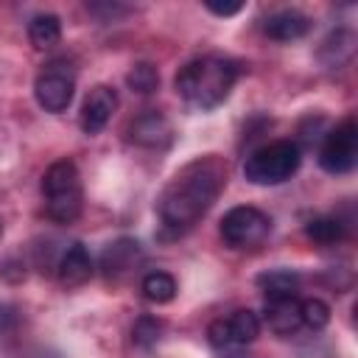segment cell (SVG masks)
Here are the masks:
<instances>
[{
	"instance_id": "1",
	"label": "cell",
	"mask_w": 358,
	"mask_h": 358,
	"mask_svg": "<svg viewBox=\"0 0 358 358\" xmlns=\"http://www.w3.org/2000/svg\"><path fill=\"white\" fill-rule=\"evenodd\" d=\"M227 185V165L207 154L173 173L157 199V215L168 235H182L196 227L218 201Z\"/></svg>"
},
{
	"instance_id": "2",
	"label": "cell",
	"mask_w": 358,
	"mask_h": 358,
	"mask_svg": "<svg viewBox=\"0 0 358 358\" xmlns=\"http://www.w3.org/2000/svg\"><path fill=\"white\" fill-rule=\"evenodd\" d=\"M238 81V64L224 56H201L179 67L173 87L179 98H185L196 109L221 106Z\"/></svg>"
},
{
	"instance_id": "3",
	"label": "cell",
	"mask_w": 358,
	"mask_h": 358,
	"mask_svg": "<svg viewBox=\"0 0 358 358\" xmlns=\"http://www.w3.org/2000/svg\"><path fill=\"white\" fill-rule=\"evenodd\" d=\"M42 199H45V215L56 224H73L81 215L84 193H81V176L73 159H59L45 171Z\"/></svg>"
},
{
	"instance_id": "4",
	"label": "cell",
	"mask_w": 358,
	"mask_h": 358,
	"mask_svg": "<svg viewBox=\"0 0 358 358\" xmlns=\"http://www.w3.org/2000/svg\"><path fill=\"white\" fill-rule=\"evenodd\" d=\"M302 151L294 140H274L252 151L243 162V176L252 185H282L296 173Z\"/></svg>"
},
{
	"instance_id": "5",
	"label": "cell",
	"mask_w": 358,
	"mask_h": 358,
	"mask_svg": "<svg viewBox=\"0 0 358 358\" xmlns=\"http://www.w3.org/2000/svg\"><path fill=\"white\" fill-rule=\"evenodd\" d=\"M218 232L229 249H255L268 238L271 218L257 207L241 204V207H232L224 213Z\"/></svg>"
},
{
	"instance_id": "6",
	"label": "cell",
	"mask_w": 358,
	"mask_h": 358,
	"mask_svg": "<svg viewBox=\"0 0 358 358\" xmlns=\"http://www.w3.org/2000/svg\"><path fill=\"white\" fill-rule=\"evenodd\" d=\"M358 162V126L355 117H344L336 129L327 131L319 148V165L327 173H350Z\"/></svg>"
},
{
	"instance_id": "7",
	"label": "cell",
	"mask_w": 358,
	"mask_h": 358,
	"mask_svg": "<svg viewBox=\"0 0 358 358\" xmlns=\"http://www.w3.org/2000/svg\"><path fill=\"white\" fill-rule=\"evenodd\" d=\"M73 92H76V76L67 67V62H50L34 81L36 103L53 115H59L70 106Z\"/></svg>"
},
{
	"instance_id": "8",
	"label": "cell",
	"mask_w": 358,
	"mask_h": 358,
	"mask_svg": "<svg viewBox=\"0 0 358 358\" xmlns=\"http://www.w3.org/2000/svg\"><path fill=\"white\" fill-rule=\"evenodd\" d=\"M260 336V319L255 310H235L229 313L227 319H215L210 327H207V338L215 350L221 352H229V350H241L246 344H252L255 338Z\"/></svg>"
},
{
	"instance_id": "9",
	"label": "cell",
	"mask_w": 358,
	"mask_h": 358,
	"mask_svg": "<svg viewBox=\"0 0 358 358\" xmlns=\"http://www.w3.org/2000/svg\"><path fill=\"white\" fill-rule=\"evenodd\" d=\"M117 109V92L106 84H98L87 92L84 98V106H81V115H78V126L84 134H98L106 129L112 112Z\"/></svg>"
},
{
	"instance_id": "10",
	"label": "cell",
	"mask_w": 358,
	"mask_h": 358,
	"mask_svg": "<svg viewBox=\"0 0 358 358\" xmlns=\"http://www.w3.org/2000/svg\"><path fill=\"white\" fill-rule=\"evenodd\" d=\"M263 322L274 336H294L302 330V316H299V296H285V299H266L263 305Z\"/></svg>"
},
{
	"instance_id": "11",
	"label": "cell",
	"mask_w": 358,
	"mask_h": 358,
	"mask_svg": "<svg viewBox=\"0 0 358 358\" xmlns=\"http://www.w3.org/2000/svg\"><path fill=\"white\" fill-rule=\"evenodd\" d=\"M310 31V17L296 8H280L263 20V34L277 42H294L302 39Z\"/></svg>"
},
{
	"instance_id": "12",
	"label": "cell",
	"mask_w": 358,
	"mask_h": 358,
	"mask_svg": "<svg viewBox=\"0 0 358 358\" xmlns=\"http://www.w3.org/2000/svg\"><path fill=\"white\" fill-rule=\"evenodd\" d=\"M129 140L137 143V145H148V148L165 145V143L171 140V123L165 120L162 112L148 109V112H143L140 117L131 120V126H129Z\"/></svg>"
},
{
	"instance_id": "13",
	"label": "cell",
	"mask_w": 358,
	"mask_h": 358,
	"mask_svg": "<svg viewBox=\"0 0 358 358\" xmlns=\"http://www.w3.org/2000/svg\"><path fill=\"white\" fill-rule=\"evenodd\" d=\"M56 271H59V282H62L64 288H78V285H84V282L92 277V257H90V252H87V246H84V243H73V246L62 255Z\"/></svg>"
},
{
	"instance_id": "14",
	"label": "cell",
	"mask_w": 358,
	"mask_h": 358,
	"mask_svg": "<svg viewBox=\"0 0 358 358\" xmlns=\"http://www.w3.org/2000/svg\"><path fill=\"white\" fill-rule=\"evenodd\" d=\"M257 285L263 291V299H285L296 296L299 291V274L291 268H271L257 277Z\"/></svg>"
},
{
	"instance_id": "15",
	"label": "cell",
	"mask_w": 358,
	"mask_h": 358,
	"mask_svg": "<svg viewBox=\"0 0 358 358\" xmlns=\"http://www.w3.org/2000/svg\"><path fill=\"white\" fill-rule=\"evenodd\" d=\"M28 39L36 50H50L62 39V22L56 14H36L28 22Z\"/></svg>"
},
{
	"instance_id": "16",
	"label": "cell",
	"mask_w": 358,
	"mask_h": 358,
	"mask_svg": "<svg viewBox=\"0 0 358 358\" xmlns=\"http://www.w3.org/2000/svg\"><path fill=\"white\" fill-rule=\"evenodd\" d=\"M140 291L148 302L154 305H165L176 296V280L168 274V271H148L140 282Z\"/></svg>"
},
{
	"instance_id": "17",
	"label": "cell",
	"mask_w": 358,
	"mask_h": 358,
	"mask_svg": "<svg viewBox=\"0 0 358 358\" xmlns=\"http://www.w3.org/2000/svg\"><path fill=\"white\" fill-rule=\"evenodd\" d=\"M137 257H140V246H137L134 241H126V238H123V241L112 243V246L103 252V268H106V274L112 277V274L129 271Z\"/></svg>"
},
{
	"instance_id": "18",
	"label": "cell",
	"mask_w": 358,
	"mask_h": 358,
	"mask_svg": "<svg viewBox=\"0 0 358 358\" xmlns=\"http://www.w3.org/2000/svg\"><path fill=\"white\" fill-rule=\"evenodd\" d=\"M305 235L319 246H333L344 238V224L336 215H319L305 224Z\"/></svg>"
},
{
	"instance_id": "19",
	"label": "cell",
	"mask_w": 358,
	"mask_h": 358,
	"mask_svg": "<svg viewBox=\"0 0 358 358\" xmlns=\"http://www.w3.org/2000/svg\"><path fill=\"white\" fill-rule=\"evenodd\" d=\"M299 316H302V327L305 330H324L330 322V305L324 299H299Z\"/></svg>"
},
{
	"instance_id": "20",
	"label": "cell",
	"mask_w": 358,
	"mask_h": 358,
	"mask_svg": "<svg viewBox=\"0 0 358 358\" xmlns=\"http://www.w3.org/2000/svg\"><path fill=\"white\" fill-rule=\"evenodd\" d=\"M126 81H129V87H131L134 92L148 95V92H154V90L159 87V73H157V67H154V64L140 62V64H134V67L129 70Z\"/></svg>"
},
{
	"instance_id": "21",
	"label": "cell",
	"mask_w": 358,
	"mask_h": 358,
	"mask_svg": "<svg viewBox=\"0 0 358 358\" xmlns=\"http://www.w3.org/2000/svg\"><path fill=\"white\" fill-rule=\"evenodd\" d=\"M159 330H162V324H159L157 319L143 316V319L134 324L131 338H134V344H137V347H154V344L159 341Z\"/></svg>"
},
{
	"instance_id": "22",
	"label": "cell",
	"mask_w": 358,
	"mask_h": 358,
	"mask_svg": "<svg viewBox=\"0 0 358 358\" xmlns=\"http://www.w3.org/2000/svg\"><path fill=\"white\" fill-rule=\"evenodd\" d=\"M204 6H207V11H213L218 17H232V14H238L243 8V3H213V0H207Z\"/></svg>"
}]
</instances>
